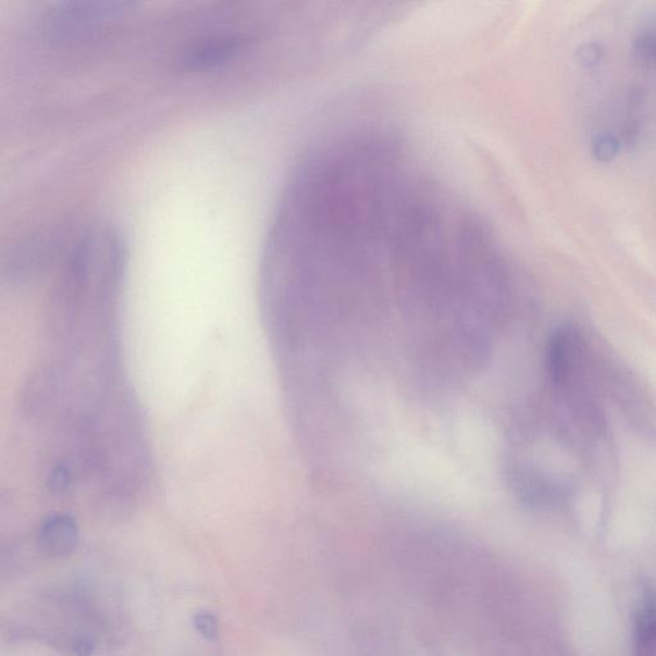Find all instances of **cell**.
Masks as SVG:
<instances>
[{"instance_id": "3", "label": "cell", "mask_w": 656, "mask_h": 656, "mask_svg": "<svg viewBox=\"0 0 656 656\" xmlns=\"http://www.w3.org/2000/svg\"><path fill=\"white\" fill-rule=\"evenodd\" d=\"M78 543L75 518L66 513L50 516L41 523L38 545L42 554L50 558H62L74 553Z\"/></svg>"}, {"instance_id": "5", "label": "cell", "mask_w": 656, "mask_h": 656, "mask_svg": "<svg viewBox=\"0 0 656 656\" xmlns=\"http://www.w3.org/2000/svg\"><path fill=\"white\" fill-rule=\"evenodd\" d=\"M634 647L639 653L656 652V602L647 601L634 623Z\"/></svg>"}, {"instance_id": "9", "label": "cell", "mask_w": 656, "mask_h": 656, "mask_svg": "<svg viewBox=\"0 0 656 656\" xmlns=\"http://www.w3.org/2000/svg\"><path fill=\"white\" fill-rule=\"evenodd\" d=\"M604 49L597 42H587L577 49L575 58L577 61L585 69H595L599 66L603 61Z\"/></svg>"}, {"instance_id": "1", "label": "cell", "mask_w": 656, "mask_h": 656, "mask_svg": "<svg viewBox=\"0 0 656 656\" xmlns=\"http://www.w3.org/2000/svg\"><path fill=\"white\" fill-rule=\"evenodd\" d=\"M81 231L57 223L24 236L12 245L3 258L4 284L11 288H23L38 283L50 273H57L66 261Z\"/></svg>"}, {"instance_id": "2", "label": "cell", "mask_w": 656, "mask_h": 656, "mask_svg": "<svg viewBox=\"0 0 656 656\" xmlns=\"http://www.w3.org/2000/svg\"><path fill=\"white\" fill-rule=\"evenodd\" d=\"M139 0H58L42 18V34L50 41L76 38L92 25L132 11Z\"/></svg>"}, {"instance_id": "8", "label": "cell", "mask_w": 656, "mask_h": 656, "mask_svg": "<svg viewBox=\"0 0 656 656\" xmlns=\"http://www.w3.org/2000/svg\"><path fill=\"white\" fill-rule=\"evenodd\" d=\"M193 624L206 640L213 641L219 638V619L213 612L206 610L197 612L193 619Z\"/></svg>"}, {"instance_id": "10", "label": "cell", "mask_w": 656, "mask_h": 656, "mask_svg": "<svg viewBox=\"0 0 656 656\" xmlns=\"http://www.w3.org/2000/svg\"><path fill=\"white\" fill-rule=\"evenodd\" d=\"M71 472L66 466H57L49 473L48 487L53 494L66 493L71 486Z\"/></svg>"}, {"instance_id": "6", "label": "cell", "mask_w": 656, "mask_h": 656, "mask_svg": "<svg viewBox=\"0 0 656 656\" xmlns=\"http://www.w3.org/2000/svg\"><path fill=\"white\" fill-rule=\"evenodd\" d=\"M633 55L640 64L646 67L656 66V27L648 26L640 30L633 40Z\"/></svg>"}, {"instance_id": "7", "label": "cell", "mask_w": 656, "mask_h": 656, "mask_svg": "<svg viewBox=\"0 0 656 656\" xmlns=\"http://www.w3.org/2000/svg\"><path fill=\"white\" fill-rule=\"evenodd\" d=\"M619 151V143L611 134L597 135L593 141V156L596 161L611 162L616 160Z\"/></svg>"}, {"instance_id": "4", "label": "cell", "mask_w": 656, "mask_h": 656, "mask_svg": "<svg viewBox=\"0 0 656 656\" xmlns=\"http://www.w3.org/2000/svg\"><path fill=\"white\" fill-rule=\"evenodd\" d=\"M245 39L242 36H226L206 41L190 50L184 58V66L190 71H203L222 66L242 53Z\"/></svg>"}]
</instances>
